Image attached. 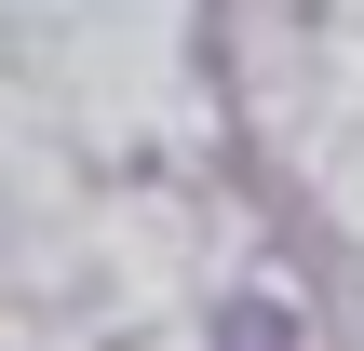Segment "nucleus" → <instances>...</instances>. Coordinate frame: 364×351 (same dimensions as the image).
Listing matches in <instances>:
<instances>
[{
    "instance_id": "f257e3e1",
    "label": "nucleus",
    "mask_w": 364,
    "mask_h": 351,
    "mask_svg": "<svg viewBox=\"0 0 364 351\" xmlns=\"http://www.w3.org/2000/svg\"><path fill=\"white\" fill-rule=\"evenodd\" d=\"M216 351H297V325H284V311H257V298H243V311H230V338Z\"/></svg>"
}]
</instances>
